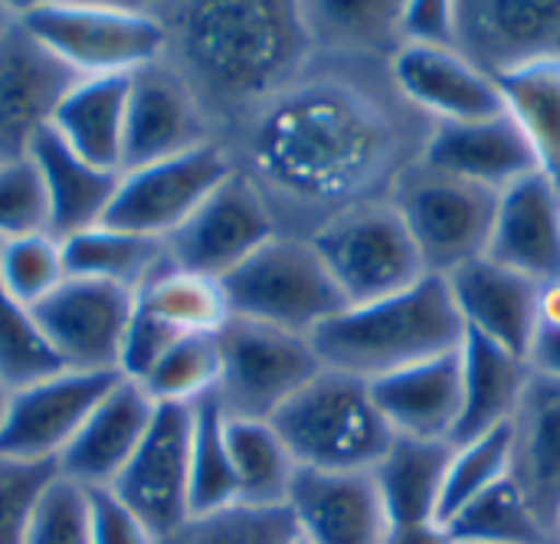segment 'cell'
<instances>
[{"mask_svg":"<svg viewBox=\"0 0 560 544\" xmlns=\"http://www.w3.org/2000/svg\"><path fill=\"white\" fill-rule=\"evenodd\" d=\"M20 23L75 76H131L164 59L171 36L158 13L112 3H30Z\"/></svg>","mask_w":560,"mask_h":544,"instance_id":"5b68a950","label":"cell"},{"mask_svg":"<svg viewBox=\"0 0 560 544\" xmlns=\"http://www.w3.org/2000/svg\"><path fill=\"white\" fill-rule=\"evenodd\" d=\"M495 82L505 112L518 121L538 158V171L560 187V59L509 72Z\"/></svg>","mask_w":560,"mask_h":544,"instance_id":"d6a6232c","label":"cell"},{"mask_svg":"<svg viewBox=\"0 0 560 544\" xmlns=\"http://www.w3.org/2000/svg\"><path fill=\"white\" fill-rule=\"evenodd\" d=\"M226 447L240 489V506L282 509L289 502L299 463L269 420L226 417Z\"/></svg>","mask_w":560,"mask_h":544,"instance_id":"1f68e13d","label":"cell"},{"mask_svg":"<svg viewBox=\"0 0 560 544\" xmlns=\"http://www.w3.org/2000/svg\"><path fill=\"white\" fill-rule=\"evenodd\" d=\"M30 233H49L43 177L30 158L0 161V243Z\"/></svg>","mask_w":560,"mask_h":544,"instance_id":"7bdbcfd3","label":"cell"},{"mask_svg":"<svg viewBox=\"0 0 560 544\" xmlns=\"http://www.w3.org/2000/svg\"><path fill=\"white\" fill-rule=\"evenodd\" d=\"M213 141L210 118L180 69L164 59L131 72L121 174Z\"/></svg>","mask_w":560,"mask_h":544,"instance_id":"2e32d148","label":"cell"},{"mask_svg":"<svg viewBox=\"0 0 560 544\" xmlns=\"http://www.w3.org/2000/svg\"><path fill=\"white\" fill-rule=\"evenodd\" d=\"M312 246L348 305L397 296L430 276L390 200L364 204L331 220L312 236Z\"/></svg>","mask_w":560,"mask_h":544,"instance_id":"9c48e42d","label":"cell"},{"mask_svg":"<svg viewBox=\"0 0 560 544\" xmlns=\"http://www.w3.org/2000/svg\"><path fill=\"white\" fill-rule=\"evenodd\" d=\"M56 479V460L0 456V544H23L46 489Z\"/></svg>","mask_w":560,"mask_h":544,"instance_id":"b9f144b4","label":"cell"},{"mask_svg":"<svg viewBox=\"0 0 560 544\" xmlns=\"http://www.w3.org/2000/svg\"><path fill=\"white\" fill-rule=\"evenodd\" d=\"M505 479H512V424L486 437L453 443L440 499V529L459 509H466L472 499H479Z\"/></svg>","mask_w":560,"mask_h":544,"instance_id":"8d00e7d4","label":"cell"},{"mask_svg":"<svg viewBox=\"0 0 560 544\" xmlns=\"http://www.w3.org/2000/svg\"><path fill=\"white\" fill-rule=\"evenodd\" d=\"M7 401H10V387L0 381V424H3V414H7Z\"/></svg>","mask_w":560,"mask_h":544,"instance_id":"f907efd6","label":"cell"},{"mask_svg":"<svg viewBox=\"0 0 560 544\" xmlns=\"http://www.w3.org/2000/svg\"><path fill=\"white\" fill-rule=\"evenodd\" d=\"M118 378L115 371H62L13 391L0 424V456L59 463Z\"/></svg>","mask_w":560,"mask_h":544,"instance_id":"5bb4252c","label":"cell"},{"mask_svg":"<svg viewBox=\"0 0 560 544\" xmlns=\"http://www.w3.org/2000/svg\"><path fill=\"white\" fill-rule=\"evenodd\" d=\"M463 338L466 325L443 276H423L417 286L377 302L345 305L335 319L312 332L322 368L345 371L368 384L410 364L450 355L463 345Z\"/></svg>","mask_w":560,"mask_h":544,"instance_id":"3957f363","label":"cell"},{"mask_svg":"<svg viewBox=\"0 0 560 544\" xmlns=\"http://www.w3.org/2000/svg\"><path fill=\"white\" fill-rule=\"evenodd\" d=\"M456 49L492 79L560 59V0H456Z\"/></svg>","mask_w":560,"mask_h":544,"instance_id":"9a60e30c","label":"cell"},{"mask_svg":"<svg viewBox=\"0 0 560 544\" xmlns=\"http://www.w3.org/2000/svg\"><path fill=\"white\" fill-rule=\"evenodd\" d=\"M450 544H472V542H450Z\"/></svg>","mask_w":560,"mask_h":544,"instance_id":"f5cc1de1","label":"cell"},{"mask_svg":"<svg viewBox=\"0 0 560 544\" xmlns=\"http://www.w3.org/2000/svg\"><path fill=\"white\" fill-rule=\"evenodd\" d=\"M299 470L371 473L394 443L371 384L322 368L272 420Z\"/></svg>","mask_w":560,"mask_h":544,"instance_id":"277c9868","label":"cell"},{"mask_svg":"<svg viewBox=\"0 0 560 544\" xmlns=\"http://www.w3.org/2000/svg\"><path fill=\"white\" fill-rule=\"evenodd\" d=\"M443 532L450 535V542L555 544L551 532L541 525L515 479H505L495 489L472 499L443 525Z\"/></svg>","mask_w":560,"mask_h":544,"instance_id":"d590c367","label":"cell"},{"mask_svg":"<svg viewBox=\"0 0 560 544\" xmlns=\"http://www.w3.org/2000/svg\"><path fill=\"white\" fill-rule=\"evenodd\" d=\"M430 131L433 121L394 85L390 59L315 49L226 151L266 197L279 236L312 240L331 220L387 200Z\"/></svg>","mask_w":560,"mask_h":544,"instance_id":"6da1fadb","label":"cell"},{"mask_svg":"<svg viewBox=\"0 0 560 544\" xmlns=\"http://www.w3.org/2000/svg\"><path fill=\"white\" fill-rule=\"evenodd\" d=\"M180 49V76L207 118L243 125L312 59V33L295 0H197L161 16Z\"/></svg>","mask_w":560,"mask_h":544,"instance_id":"7a4b0ae2","label":"cell"},{"mask_svg":"<svg viewBox=\"0 0 560 544\" xmlns=\"http://www.w3.org/2000/svg\"><path fill=\"white\" fill-rule=\"evenodd\" d=\"M138 305L180 335H217L230 322V302L220 279L167 266L138 292Z\"/></svg>","mask_w":560,"mask_h":544,"instance_id":"e575fe53","label":"cell"},{"mask_svg":"<svg viewBox=\"0 0 560 544\" xmlns=\"http://www.w3.org/2000/svg\"><path fill=\"white\" fill-rule=\"evenodd\" d=\"M161 544H305L289 506L249 509L233 506L210 519H190L177 535Z\"/></svg>","mask_w":560,"mask_h":544,"instance_id":"60d3db41","label":"cell"},{"mask_svg":"<svg viewBox=\"0 0 560 544\" xmlns=\"http://www.w3.org/2000/svg\"><path fill=\"white\" fill-rule=\"evenodd\" d=\"M190 440L194 404H158L141 447L108 486L158 542L190 522Z\"/></svg>","mask_w":560,"mask_h":544,"instance_id":"8fae6325","label":"cell"},{"mask_svg":"<svg viewBox=\"0 0 560 544\" xmlns=\"http://www.w3.org/2000/svg\"><path fill=\"white\" fill-rule=\"evenodd\" d=\"M135 299L125 286L69 276L33 309V319L69 371L118 374Z\"/></svg>","mask_w":560,"mask_h":544,"instance_id":"4fadbf2b","label":"cell"},{"mask_svg":"<svg viewBox=\"0 0 560 544\" xmlns=\"http://www.w3.org/2000/svg\"><path fill=\"white\" fill-rule=\"evenodd\" d=\"M233 171V154L217 138L184 154L125 171L105 213V227L167 240Z\"/></svg>","mask_w":560,"mask_h":544,"instance_id":"30bf717a","label":"cell"},{"mask_svg":"<svg viewBox=\"0 0 560 544\" xmlns=\"http://www.w3.org/2000/svg\"><path fill=\"white\" fill-rule=\"evenodd\" d=\"M220 282L236 319L308 338L348 305L312 240L299 236L269 240Z\"/></svg>","mask_w":560,"mask_h":544,"instance_id":"8992f818","label":"cell"},{"mask_svg":"<svg viewBox=\"0 0 560 544\" xmlns=\"http://www.w3.org/2000/svg\"><path fill=\"white\" fill-rule=\"evenodd\" d=\"M459 358H463V417L453 443H466L509 427L532 378L525 358L469 332L463 338Z\"/></svg>","mask_w":560,"mask_h":544,"instance_id":"83f0119b","label":"cell"},{"mask_svg":"<svg viewBox=\"0 0 560 544\" xmlns=\"http://www.w3.org/2000/svg\"><path fill=\"white\" fill-rule=\"evenodd\" d=\"M302 13L318 53L394 59L404 46V0H315L302 3Z\"/></svg>","mask_w":560,"mask_h":544,"instance_id":"f546056e","label":"cell"},{"mask_svg":"<svg viewBox=\"0 0 560 544\" xmlns=\"http://www.w3.org/2000/svg\"><path fill=\"white\" fill-rule=\"evenodd\" d=\"M26 158L36 164L49 204V233L69 240L82 230L102 227L115 200L118 171H102L79 158L49 125L30 141Z\"/></svg>","mask_w":560,"mask_h":544,"instance_id":"484cf974","label":"cell"},{"mask_svg":"<svg viewBox=\"0 0 560 544\" xmlns=\"http://www.w3.org/2000/svg\"><path fill=\"white\" fill-rule=\"evenodd\" d=\"M404 46H456V0H404Z\"/></svg>","mask_w":560,"mask_h":544,"instance_id":"bcb514c9","label":"cell"},{"mask_svg":"<svg viewBox=\"0 0 560 544\" xmlns=\"http://www.w3.org/2000/svg\"><path fill=\"white\" fill-rule=\"evenodd\" d=\"M512 479L548 532L560 512V381L535 374L512 417ZM555 539V535H551Z\"/></svg>","mask_w":560,"mask_h":544,"instance_id":"d4e9b609","label":"cell"},{"mask_svg":"<svg viewBox=\"0 0 560 544\" xmlns=\"http://www.w3.org/2000/svg\"><path fill=\"white\" fill-rule=\"evenodd\" d=\"M217 401L226 417L272 420L322 371V358L308 335H292L230 315V322L217 332Z\"/></svg>","mask_w":560,"mask_h":544,"instance_id":"ba28073f","label":"cell"},{"mask_svg":"<svg viewBox=\"0 0 560 544\" xmlns=\"http://www.w3.org/2000/svg\"><path fill=\"white\" fill-rule=\"evenodd\" d=\"M390 79L433 125L482 121L505 112L499 82L456 46H400L390 59Z\"/></svg>","mask_w":560,"mask_h":544,"instance_id":"d6986e66","label":"cell"},{"mask_svg":"<svg viewBox=\"0 0 560 544\" xmlns=\"http://www.w3.org/2000/svg\"><path fill=\"white\" fill-rule=\"evenodd\" d=\"M285 506L305 544H387L394 532L374 473L299 470Z\"/></svg>","mask_w":560,"mask_h":544,"instance_id":"ffe728a7","label":"cell"},{"mask_svg":"<svg viewBox=\"0 0 560 544\" xmlns=\"http://www.w3.org/2000/svg\"><path fill=\"white\" fill-rule=\"evenodd\" d=\"M276 236L279 227L266 197L243 171H233L164 246L177 269L223 279Z\"/></svg>","mask_w":560,"mask_h":544,"instance_id":"7c38bea8","label":"cell"},{"mask_svg":"<svg viewBox=\"0 0 560 544\" xmlns=\"http://www.w3.org/2000/svg\"><path fill=\"white\" fill-rule=\"evenodd\" d=\"M66 279L62 243L52 233H30L0 243V286L13 302L36 309Z\"/></svg>","mask_w":560,"mask_h":544,"instance_id":"ab89813d","label":"cell"},{"mask_svg":"<svg viewBox=\"0 0 560 544\" xmlns=\"http://www.w3.org/2000/svg\"><path fill=\"white\" fill-rule=\"evenodd\" d=\"M459 348L371 381L374 404L394 437L453 443L459 417H463Z\"/></svg>","mask_w":560,"mask_h":544,"instance_id":"7402d4cb","label":"cell"},{"mask_svg":"<svg viewBox=\"0 0 560 544\" xmlns=\"http://www.w3.org/2000/svg\"><path fill=\"white\" fill-rule=\"evenodd\" d=\"M240 506L233 460L226 447V414L217 394L194 404L190 440V519H210Z\"/></svg>","mask_w":560,"mask_h":544,"instance_id":"836d02e7","label":"cell"},{"mask_svg":"<svg viewBox=\"0 0 560 544\" xmlns=\"http://www.w3.org/2000/svg\"><path fill=\"white\" fill-rule=\"evenodd\" d=\"M131 76H82L59 102L49 128L89 164L121 174Z\"/></svg>","mask_w":560,"mask_h":544,"instance_id":"4316f807","label":"cell"},{"mask_svg":"<svg viewBox=\"0 0 560 544\" xmlns=\"http://www.w3.org/2000/svg\"><path fill=\"white\" fill-rule=\"evenodd\" d=\"M69 371L43 335L33 309L13 302L0 286V381L13 391Z\"/></svg>","mask_w":560,"mask_h":544,"instance_id":"f35d334b","label":"cell"},{"mask_svg":"<svg viewBox=\"0 0 560 544\" xmlns=\"http://www.w3.org/2000/svg\"><path fill=\"white\" fill-rule=\"evenodd\" d=\"M551 535H555V544H560V512L558 519H555V532H551Z\"/></svg>","mask_w":560,"mask_h":544,"instance_id":"816d5d0a","label":"cell"},{"mask_svg":"<svg viewBox=\"0 0 560 544\" xmlns=\"http://www.w3.org/2000/svg\"><path fill=\"white\" fill-rule=\"evenodd\" d=\"M423 161L492 194H502L518 181L538 174V158L509 112L482 121L433 125Z\"/></svg>","mask_w":560,"mask_h":544,"instance_id":"603a6c76","label":"cell"},{"mask_svg":"<svg viewBox=\"0 0 560 544\" xmlns=\"http://www.w3.org/2000/svg\"><path fill=\"white\" fill-rule=\"evenodd\" d=\"M387 200L410 230L430 276H450L486 256L499 194L420 158L397 177Z\"/></svg>","mask_w":560,"mask_h":544,"instance_id":"52a82bcc","label":"cell"},{"mask_svg":"<svg viewBox=\"0 0 560 544\" xmlns=\"http://www.w3.org/2000/svg\"><path fill=\"white\" fill-rule=\"evenodd\" d=\"M453 443L394 437L384 460L371 470L394 529L440 525V499Z\"/></svg>","mask_w":560,"mask_h":544,"instance_id":"f1b7e54d","label":"cell"},{"mask_svg":"<svg viewBox=\"0 0 560 544\" xmlns=\"http://www.w3.org/2000/svg\"><path fill=\"white\" fill-rule=\"evenodd\" d=\"M85 493H89L92 544H161L158 535L112 489H85Z\"/></svg>","mask_w":560,"mask_h":544,"instance_id":"f6af8a7d","label":"cell"},{"mask_svg":"<svg viewBox=\"0 0 560 544\" xmlns=\"http://www.w3.org/2000/svg\"><path fill=\"white\" fill-rule=\"evenodd\" d=\"M79 79L16 20L0 43V161L26 158L30 141Z\"/></svg>","mask_w":560,"mask_h":544,"instance_id":"e0dca14e","label":"cell"},{"mask_svg":"<svg viewBox=\"0 0 560 544\" xmlns=\"http://www.w3.org/2000/svg\"><path fill=\"white\" fill-rule=\"evenodd\" d=\"M387 544H450V535L440 525H420V529H394Z\"/></svg>","mask_w":560,"mask_h":544,"instance_id":"c3c4849f","label":"cell"},{"mask_svg":"<svg viewBox=\"0 0 560 544\" xmlns=\"http://www.w3.org/2000/svg\"><path fill=\"white\" fill-rule=\"evenodd\" d=\"M23 544H92L89 493L59 476L46 489Z\"/></svg>","mask_w":560,"mask_h":544,"instance_id":"ee69618b","label":"cell"},{"mask_svg":"<svg viewBox=\"0 0 560 544\" xmlns=\"http://www.w3.org/2000/svg\"><path fill=\"white\" fill-rule=\"evenodd\" d=\"M154 404H197L220 387V342L217 335H184L148 374L138 381Z\"/></svg>","mask_w":560,"mask_h":544,"instance_id":"74e56055","label":"cell"},{"mask_svg":"<svg viewBox=\"0 0 560 544\" xmlns=\"http://www.w3.org/2000/svg\"><path fill=\"white\" fill-rule=\"evenodd\" d=\"M443 279L469 335H479L528 361L541 332V282L489 256H479Z\"/></svg>","mask_w":560,"mask_h":544,"instance_id":"ac0fdd59","label":"cell"},{"mask_svg":"<svg viewBox=\"0 0 560 544\" xmlns=\"http://www.w3.org/2000/svg\"><path fill=\"white\" fill-rule=\"evenodd\" d=\"M154 410L138 381L118 378L59 456V476L82 489H108L141 447Z\"/></svg>","mask_w":560,"mask_h":544,"instance_id":"44dd1931","label":"cell"},{"mask_svg":"<svg viewBox=\"0 0 560 544\" xmlns=\"http://www.w3.org/2000/svg\"><path fill=\"white\" fill-rule=\"evenodd\" d=\"M16 20H20V10H13V7H7V3H0V43L7 39V33L16 26Z\"/></svg>","mask_w":560,"mask_h":544,"instance_id":"681fc988","label":"cell"},{"mask_svg":"<svg viewBox=\"0 0 560 544\" xmlns=\"http://www.w3.org/2000/svg\"><path fill=\"white\" fill-rule=\"evenodd\" d=\"M528 368L535 374H545V378H558L560 381V328L558 325H541L535 345H532V355H528Z\"/></svg>","mask_w":560,"mask_h":544,"instance_id":"7dc6e473","label":"cell"},{"mask_svg":"<svg viewBox=\"0 0 560 544\" xmlns=\"http://www.w3.org/2000/svg\"><path fill=\"white\" fill-rule=\"evenodd\" d=\"M62 243L66 273L79 279H102L131 289L135 296L158 279L171 263L164 240H151L141 233H125L115 227H92Z\"/></svg>","mask_w":560,"mask_h":544,"instance_id":"4dcf8cb0","label":"cell"},{"mask_svg":"<svg viewBox=\"0 0 560 544\" xmlns=\"http://www.w3.org/2000/svg\"><path fill=\"white\" fill-rule=\"evenodd\" d=\"M486 256L541 286L560 282V187L541 171L499 194Z\"/></svg>","mask_w":560,"mask_h":544,"instance_id":"cb8c5ba5","label":"cell"}]
</instances>
